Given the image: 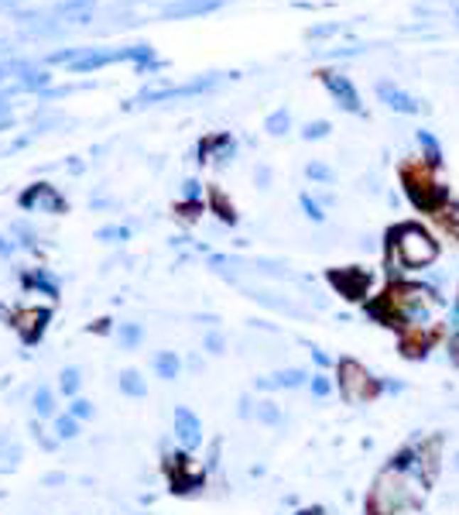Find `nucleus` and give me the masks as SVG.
<instances>
[{
    "label": "nucleus",
    "mask_w": 459,
    "mask_h": 515,
    "mask_svg": "<svg viewBox=\"0 0 459 515\" xmlns=\"http://www.w3.org/2000/svg\"><path fill=\"white\" fill-rule=\"evenodd\" d=\"M425 495H428V484H418L384 467L370 488V515H418Z\"/></svg>",
    "instance_id": "obj_1"
},
{
    "label": "nucleus",
    "mask_w": 459,
    "mask_h": 515,
    "mask_svg": "<svg viewBox=\"0 0 459 515\" xmlns=\"http://www.w3.org/2000/svg\"><path fill=\"white\" fill-rule=\"evenodd\" d=\"M387 255H394L408 272H425L439 258V240L421 223H398L387 230Z\"/></svg>",
    "instance_id": "obj_2"
},
{
    "label": "nucleus",
    "mask_w": 459,
    "mask_h": 515,
    "mask_svg": "<svg viewBox=\"0 0 459 515\" xmlns=\"http://www.w3.org/2000/svg\"><path fill=\"white\" fill-rule=\"evenodd\" d=\"M401 182H404L408 199H411V206L421 210V213H439L442 206L449 203V189L432 176V165H428V161H421V165H404Z\"/></svg>",
    "instance_id": "obj_3"
},
{
    "label": "nucleus",
    "mask_w": 459,
    "mask_h": 515,
    "mask_svg": "<svg viewBox=\"0 0 459 515\" xmlns=\"http://www.w3.org/2000/svg\"><path fill=\"white\" fill-rule=\"evenodd\" d=\"M336 385H340V395H343V402H350V405H364V402H370V398H377L384 392L381 381L367 371L360 361H353V357H343L340 364H336Z\"/></svg>",
    "instance_id": "obj_4"
},
{
    "label": "nucleus",
    "mask_w": 459,
    "mask_h": 515,
    "mask_svg": "<svg viewBox=\"0 0 459 515\" xmlns=\"http://www.w3.org/2000/svg\"><path fill=\"white\" fill-rule=\"evenodd\" d=\"M329 282L336 285L340 296L360 302V299L370 296V282H374V275H370L367 268H336V272H329Z\"/></svg>",
    "instance_id": "obj_5"
},
{
    "label": "nucleus",
    "mask_w": 459,
    "mask_h": 515,
    "mask_svg": "<svg viewBox=\"0 0 459 515\" xmlns=\"http://www.w3.org/2000/svg\"><path fill=\"white\" fill-rule=\"evenodd\" d=\"M21 206H24V210H41V213H62V210H65V199L58 196L55 186L38 182V186H31L28 193H21Z\"/></svg>",
    "instance_id": "obj_6"
},
{
    "label": "nucleus",
    "mask_w": 459,
    "mask_h": 515,
    "mask_svg": "<svg viewBox=\"0 0 459 515\" xmlns=\"http://www.w3.org/2000/svg\"><path fill=\"white\" fill-rule=\"evenodd\" d=\"M319 80H323V86L333 93V97H336V103H340L343 110H350V114H360V97H357L353 83L346 80V76L333 73V69H325V73H319Z\"/></svg>",
    "instance_id": "obj_7"
},
{
    "label": "nucleus",
    "mask_w": 459,
    "mask_h": 515,
    "mask_svg": "<svg viewBox=\"0 0 459 515\" xmlns=\"http://www.w3.org/2000/svg\"><path fill=\"white\" fill-rule=\"evenodd\" d=\"M175 436H178V443L185 447V450H195L199 443H202V423L199 416L185 409V405H178L175 409Z\"/></svg>",
    "instance_id": "obj_8"
},
{
    "label": "nucleus",
    "mask_w": 459,
    "mask_h": 515,
    "mask_svg": "<svg viewBox=\"0 0 459 515\" xmlns=\"http://www.w3.org/2000/svg\"><path fill=\"white\" fill-rule=\"evenodd\" d=\"M48 319H52V309H24V313L14 317V326H18L24 344H38L45 326H48Z\"/></svg>",
    "instance_id": "obj_9"
},
{
    "label": "nucleus",
    "mask_w": 459,
    "mask_h": 515,
    "mask_svg": "<svg viewBox=\"0 0 459 515\" xmlns=\"http://www.w3.org/2000/svg\"><path fill=\"white\" fill-rule=\"evenodd\" d=\"M377 93H381V100L391 107V110H401V114H418V110H421L418 100H411L404 90H398L394 83H387V80L377 86Z\"/></svg>",
    "instance_id": "obj_10"
},
{
    "label": "nucleus",
    "mask_w": 459,
    "mask_h": 515,
    "mask_svg": "<svg viewBox=\"0 0 459 515\" xmlns=\"http://www.w3.org/2000/svg\"><path fill=\"white\" fill-rule=\"evenodd\" d=\"M302 385H308V371H302V368H285V371H278V375L271 378H257V388H302Z\"/></svg>",
    "instance_id": "obj_11"
},
{
    "label": "nucleus",
    "mask_w": 459,
    "mask_h": 515,
    "mask_svg": "<svg viewBox=\"0 0 459 515\" xmlns=\"http://www.w3.org/2000/svg\"><path fill=\"white\" fill-rule=\"evenodd\" d=\"M154 371H158V378H165V381H175L178 371H182V361H178L175 351H161V354L154 357Z\"/></svg>",
    "instance_id": "obj_12"
},
{
    "label": "nucleus",
    "mask_w": 459,
    "mask_h": 515,
    "mask_svg": "<svg viewBox=\"0 0 459 515\" xmlns=\"http://www.w3.org/2000/svg\"><path fill=\"white\" fill-rule=\"evenodd\" d=\"M120 392H124V395H131V398H144V395H148V381H144V378L131 368V371H124V375H120Z\"/></svg>",
    "instance_id": "obj_13"
},
{
    "label": "nucleus",
    "mask_w": 459,
    "mask_h": 515,
    "mask_svg": "<svg viewBox=\"0 0 459 515\" xmlns=\"http://www.w3.org/2000/svg\"><path fill=\"white\" fill-rule=\"evenodd\" d=\"M24 285H31V289H41L48 299H55L58 296V285H55V278H48L41 268H35V272H28L24 275Z\"/></svg>",
    "instance_id": "obj_14"
},
{
    "label": "nucleus",
    "mask_w": 459,
    "mask_h": 515,
    "mask_svg": "<svg viewBox=\"0 0 459 515\" xmlns=\"http://www.w3.org/2000/svg\"><path fill=\"white\" fill-rule=\"evenodd\" d=\"M254 416H257V423H264V426H281L285 423V416H281V409L274 405V402H257V409H254Z\"/></svg>",
    "instance_id": "obj_15"
},
{
    "label": "nucleus",
    "mask_w": 459,
    "mask_h": 515,
    "mask_svg": "<svg viewBox=\"0 0 459 515\" xmlns=\"http://www.w3.org/2000/svg\"><path fill=\"white\" fill-rule=\"evenodd\" d=\"M35 413L38 416H52L55 413V395H52V388H45V385H38V392H35Z\"/></svg>",
    "instance_id": "obj_16"
},
{
    "label": "nucleus",
    "mask_w": 459,
    "mask_h": 515,
    "mask_svg": "<svg viewBox=\"0 0 459 515\" xmlns=\"http://www.w3.org/2000/svg\"><path fill=\"white\" fill-rule=\"evenodd\" d=\"M144 337V330L137 326V323H120V330H117V340H120V347H137Z\"/></svg>",
    "instance_id": "obj_17"
},
{
    "label": "nucleus",
    "mask_w": 459,
    "mask_h": 515,
    "mask_svg": "<svg viewBox=\"0 0 459 515\" xmlns=\"http://www.w3.org/2000/svg\"><path fill=\"white\" fill-rule=\"evenodd\" d=\"M264 127H268V134H285L288 127H291V114L281 107V110H274V114L264 120Z\"/></svg>",
    "instance_id": "obj_18"
},
{
    "label": "nucleus",
    "mask_w": 459,
    "mask_h": 515,
    "mask_svg": "<svg viewBox=\"0 0 459 515\" xmlns=\"http://www.w3.org/2000/svg\"><path fill=\"white\" fill-rule=\"evenodd\" d=\"M79 368H62V375H58V388H62V395H76L79 392Z\"/></svg>",
    "instance_id": "obj_19"
},
{
    "label": "nucleus",
    "mask_w": 459,
    "mask_h": 515,
    "mask_svg": "<svg viewBox=\"0 0 459 515\" xmlns=\"http://www.w3.org/2000/svg\"><path fill=\"white\" fill-rule=\"evenodd\" d=\"M55 436L58 440H72V436H79V419L76 416H58L55 419Z\"/></svg>",
    "instance_id": "obj_20"
},
{
    "label": "nucleus",
    "mask_w": 459,
    "mask_h": 515,
    "mask_svg": "<svg viewBox=\"0 0 459 515\" xmlns=\"http://www.w3.org/2000/svg\"><path fill=\"white\" fill-rule=\"evenodd\" d=\"M418 141H421V148H425V161H428V165L436 169V165H439V159H442V155H439V144H436V138H432L428 131H421Z\"/></svg>",
    "instance_id": "obj_21"
},
{
    "label": "nucleus",
    "mask_w": 459,
    "mask_h": 515,
    "mask_svg": "<svg viewBox=\"0 0 459 515\" xmlns=\"http://www.w3.org/2000/svg\"><path fill=\"white\" fill-rule=\"evenodd\" d=\"M308 388H312V395H315V398H329V395H333V378L312 375V378H308Z\"/></svg>",
    "instance_id": "obj_22"
},
{
    "label": "nucleus",
    "mask_w": 459,
    "mask_h": 515,
    "mask_svg": "<svg viewBox=\"0 0 459 515\" xmlns=\"http://www.w3.org/2000/svg\"><path fill=\"white\" fill-rule=\"evenodd\" d=\"M306 176L308 179H315V182H333V169H329V165H323V161H312V165H308L306 169Z\"/></svg>",
    "instance_id": "obj_23"
},
{
    "label": "nucleus",
    "mask_w": 459,
    "mask_h": 515,
    "mask_svg": "<svg viewBox=\"0 0 459 515\" xmlns=\"http://www.w3.org/2000/svg\"><path fill=\"white\" fill-rule=\"evenodd\" d=\"M302 210H306V217H308V220H315V223H323V220H325L323 206H319L315 199L308 196V193H302Z\"/></svg>",
    "instance_id": "obj_24"
},
{
    "label": "nucleus",
    "mask_w": 459,
    "mask_h": 515,
    "mask_svg": "<svg viewBox=\"0 0 459 515\" xmlns=\"http://www.w3.org/2000/svg\"><path fill=\"white\" fill-rule=\"evenodd\" d=\"M202 344H206L210 354H223V351H227V340H223V334H216V330H210V334L202 337Z\"/></svg>",
    "instance_id": "obj_25"
},
{
    "label": "nucleus",
    "mask_w": 459,
    "mask_h": 515,
    "mask_svg": "<svg viewBox=\"0 0 459 515\" xmlns=\"http://www.w3.org/2000/svg\"><path fill=\"white\" fill-rule=\"evenodd\" d=\"M69 416H76V419H90V416H93V402H86V398H76V402L69 405Z\"/></svg>",
    "instance_id": "obj_26"
},
{
    "label": "nucleus",
    "mask_w": 459,
    "mask_h": 515,
    "mask_svg": "<svg viewBox=\"0 0 459 515\" xmlns=\"http://www.w3.org/2000/svg\"><path fill=\"white\" fill-rule=\"evenodd\" d=\"M302 134H306L308 141H312V138H325V134H329V124H325V120H312V124H306V131H302Z\"/></svg>",
    "instance_id": "obj_27"
},
{
    "label": "nucleus",
    "mask_w": 459,
    "mask_h": 515,
    "mask_svg": "<svg viewBox=\"0 0 459 515\" xmlns=\"http://www.w3.org/2000/svg\"><path fill=\"white\" fill-rule=\"evenodd\" d=\"M127 238H131L127 227H103L99 230V240H127Z\"/></svg>",
    "instance_id": "obj_28"
},
{
    "label": "nucleus",
    "mask_w": 459,
    "mask_h": 515,
    "mask_svg": "<svg viewBox=\"0 0 459 515\" xmlns=\"http://www.w3.org/2000/svg\"><path fill=\"white\" fill-rule=\"evenodd\" d=\"M446 351H449V361L459 368V334H449V340H446Z\"/></svg>",
    "instance_id": "obj_29"
},
{
    "label": "nucleus",
    "mask_w": 459,
    "mask_h": 515,
    "mask_svg": "<svg viewBox=\"0 0 459 515\" xmlns=\"http://www.w3.org/2000/svg\"><path fill=\"white\" fill-rule=\"evenodd\" d=\"M312 361H315L319 368H329V364H333V361H329V354H325V351H319V347H312Z\"/></svg>",
    "instance_id": "obj_30"
},
{
    "label": "nucleus",
    "mask_w": 459,
    "mask_h": 515,
    "mask_svg": "<svg viewBox=\"0 0 459 515\" xmlns=\"http://www.w3.org/2000/svg\"><path fill=\"white\" fill-rule=\"evenodd\" d=\"M381 388H384V392H391V395H398V392H404V385H401V381H381Z\"/></svg>",
    "instance_id": "obj_31"
},
{
    "label": "nucleus",
    "mask_w": 459,
    "mask_h": 515,
    "mask_svg": "<svg viewBox=\"0 0 459 515\" xmlns=\"http://www.w3.org/2000/svg\"><path fill=\"white\" fill-rule=\"evenodd\" d=\"M185 196H189V199L199 196V182H185Z\"/></svg>",
    "instance_id": "obj_32"
},
{
    "label": "nucleus",
    "mask_w": 459,
    "mask_h": 515,
    "mask_svg": "<svg viewBox=\"0 0 459 515\" xmlns=\"http://www.w3.org/2000/svg\"><path fill=\"white\" fill-rule=\"evenodd\" d=\"M298 515H323V509H319V505H312V509H302Z\"/></svg>",
    "instance_id": "obj_33"
},
{
    "label": "nucleus",
    "mask_w": 459,
    "mask_h": 515,
    "mask_svg": "<svg viewBox=\"0 0 459 515\" xmlns=\"http://www.w3.org/2000/svg\"><path fill=\"white\" fill-rule=\"evenodd\" d=\"M449 464H453V471H456V474H459V450H456V454H453V457H449Z\"/></svg>",
    "instance_id": "obj_34"
},
{
    "label": "nucleus",
    "mask_w": 459,
    "mask_h": 515,
    "mask_svg": "<svg viewBox=\"0 0 459 515\" xmlns=\"http://www.w3.org/2000/svg\"><path fill=\"white\" fill-rule=\"evenodd\" d=\"M418 515H421V512H418Z\"/></svg>",
    "instance_id": "obj_35"
}]
</instances>
